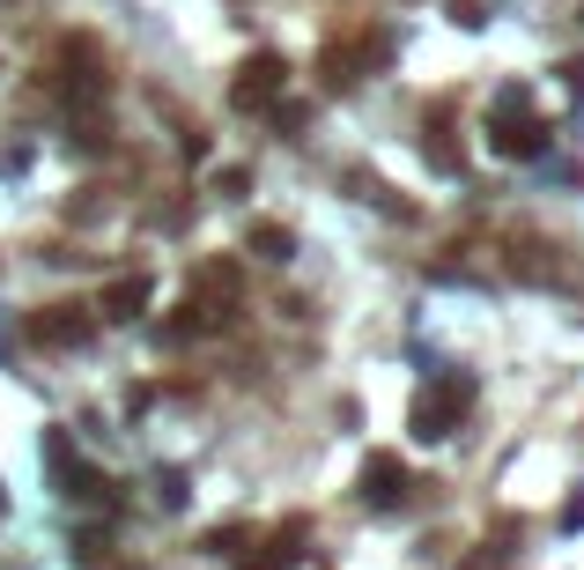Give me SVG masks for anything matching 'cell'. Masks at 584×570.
Masks as SVG:
<instances>
[{
	"instance_id": "cell-1",
	"label": "cell",
	"mask_w": 584,
	"mask_h": 570,
	"mask_svg": "<svg viewBox=\"0 0 584 570\" xmlns=\"http://www.w3.org/2000/svg\"><path fill=\"white\" fill-rule=\"evenodd\" d=\"M282 89H289V60H282V52H252L237 67V82H230V104H237V112H274Z\"/></svg>"
},
{
	"instance_id": "cell-2",
	"label": "cell",
	"mask_w": 584,
	"mask_h": 570,
	"mask_svg": "<svg viewBox=\"0 0 584 570\" xmlns=\"http://www.w3.org/2000/svg\"><path fill=\"white\" fill-rule=\"evenodd\" d=\"M540 141H548V126L525 112V97H496V119H488V149L496 156H540Z\"/></svg>"
},
{
	"instance_id": "cell-3",
	"label": "cell",
	"mask_w": 584,
	"mask_h": 570,
	"mask_svg": "<svg viewBox=\"0 0 584 570\" xmlns=\"http://www.w3.org/2000/svg\"><path fill=\"white\" fill-rule=\"evenodd\" d=\"M466 400H474V386H466V378H437L429 393L414 400V437H422V445L452 437V422H459V408H466Z\"/></svg>"
},
{
	"instance_id": "cell-4",
	"label": "cell",
	"mask_w": 584,
	"mask_h": 570,
	"mask_svg": "<svg viewBox=\"0 0 584 570\" xmlns=\"http://www.w3.org/2000/svg\"><path fill=\"white\" fill-rule=\"evenodd\" d=\"M23 334L38 348H82V341H89V312H74V304H45V312H30Z\"/></svg>"
},
{
	"instance_id": "cell-5",
	"label": "cell",
	"mask_w": 584,
	"mask_h": 570,
	"mask_svg": "<svg viewBox=\"0 0 584 570\" xmlns=\"http://www.w3.org/2000/svg\"><path fill=\"white\" fill-rule=\"evenodd\" d=\"M407 460H400V452H370L363 460V504H378V511H385V504H400V496H407Z\"/></svg>"
},
{
	"instance_id": "cell-6",
	"label": "cell",
	"mask_w": 584,
	"mask_h": 570,
	"mask_svg": "<svg viewBox=\"0 0 584 570\" xmlns=\"http://www.w3.org/2000/svg\"><path fill=\"white\" fill-rule=\"evenodd\" d=\"M237 570H296V526H289V534H267L259 556H244Z\"/></svg>"
},
{
	"instance_id": "cell-7",
	"label": "cell",
	"mask_w": 584,
	"mask_h": 570,
	"mask_svg": "<svg viewBox=\"0 0 584 570\" xmlns=\"http://www.w3.org/2000/svg\"><path fill=\"white\" fill-rule=\"evenodd\" d=\"M141 304H148V282H141V274H126V282H112V289H104V312H112V319H141Z\"/></svg>"
},
{
	"instance_id": "cell-8",
	"label": "cell",
	"mask_w": 584,
	"mask_h": 570,
	"mask_svg": "<svg viewBox=\"0 0 584 570\" xmlns=\"http://www.w3.org/2000/svg\"><path fill=\"white\" fill-rule=\"evenodd\" d=\"M244 245L259 252V260H289V252H296V238H289L282 223H252V238H244Z\"/></svg>"
},
{
	"instance_id": "cell-9",
	"label": "cell",
	"mask_w": 584,
	"mask_h": 570,
	"mask_svg": "<svg viewBox=\"0 0 584 570\" xmlns=\"http://www.w3.org/2000/svg\"><path fill=\"white\" fill-rule=\"evenodd\" d=\"M156 489H163V504H185V474H178V467L156 474Z\"/></svg>"
}]
</instances>
